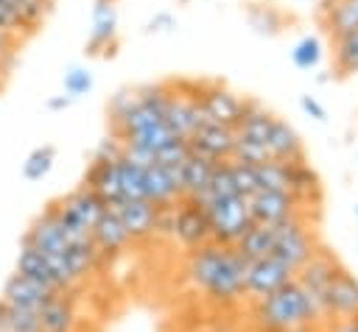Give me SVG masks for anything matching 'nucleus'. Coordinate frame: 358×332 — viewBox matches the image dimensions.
I'll use <instances>...</instances> for the list:
<instances>
[{
  "label": "nucleus",
  "instance_id": "1",
  "mask_svg": "<svg viewBox=\"0 0 358 332\" xmlns=\"http://www.w3.org/2000/svg\"><path fill=\"white\" fill-rule=\"evenodd\" d=\"M185 276L207 301L218 307H229L246 299L243 296L246 259L235 251V246L207 243L187 251Z\"/></svg>",
  "mask_w": 358,
  "mask_h": 332
},
{
  "label": "nucleus",
  "instance_id": "2",
  "mask_svg": "<svg viewBox=\"0 0 358 332\" xmlns=\"http://www.w3.org/2000/svg\"><path fill=\"white\" fill-rule=\"evenodd\" d=\"M255 329L260 332H305L310 326H324L322 315L316 312L308 293L299 287L296 279L285 282L274 293L257 299L252 304Z\"/></svg>",
  "mask_w": 358,
  "mask_h": 332
},
{
  "label": "nucleus",
  "instance_id": "3",
  "mask_svg": "<svg viewBox=\"0 0 358 332\" xmlns=\"http://www.w3.org/2000/svg\"><path fill=\"white\" fill-rule=\"evenodd\" d=\"M103 209H106V204L84 184H78L73 193L53 201L56 220L73 243L76 240H90V232H92V226H95V220L101 218Z\"/></svg>",
  "mask_w": 358,
  "mask_h": 332
},
{
  "label": "nucleus",
  "instance_id": "4",
  "mask_svg": "<svg viewBox=\"0 0 358 332\" xmlns=\"http://www.w3.org/2000/svg\"><path fill=\"white\" fill-rule=\"evenodd\" d=\"M319 240L313 234V229L308 226V218L305 212L302 215H294L282 223L274 226V248H271V257L280 259L294 276L296 271L310 259V254L316 251Z\"/></svg>",
  "mask_w": 358,
  "mask_h": 332
},
{
  "label": "nucleus",
  "instance_id": "5",
  "mask_svg": "<svg viewBox=\"0 0 358 332\" xmlns=\"http://www.w3.org/2000/svg\"><path fill=\"white\" fill-rule=\"evenodd\" d=\"M338 268H341V259L319 243L316 251L310 254V259L294 276L299 282V287L308 293V299L313 301V307H316V312L322 315L324 324H327V290H330V282H333Z\"/></svg>",
  "mask_w": 358,
  "mask_h": 332
},
{
  "label": "nucleus",
  "instance_id": "6",
  "mask_svg": "<svg viewBox=\"0 0 358 332\" xmlns=\"http://www.w3.org/2000/svg\"><path fill=\"white\" fill-rule=\"evenodd\" d=\"M201 209L207 212L210 232H213V243L235 246V243L249 232V226H252L249 206H246V198H243V195L207 201V204H201Z\"/></svg>",
  "mask_w": 358,
  "mask_h": 332
},
{
  "label": "nucleus",
  "instance_id": "7",
  "mask_svg": "<svg viewBox=\"0 0 358 332\" xmlns=\"http://www.w3.org/2000/svg\"><path fill=\"white\" fill-rule=\"evenodd\" d=\"M246 100L241 92L229 89L221 81H204L199 84V109L204 123H218L227 128H235L246 112Z\"/></svg>",
  "mask_w": 358,
  "mask_h": 332
},
{
  "label": "nucleus",
  "instance_id": "8",
  "mask_svg": "<svg viewBox=\"0 0 358 332\" xmlns=\"http://www.w3.org/2000/svg\"><path fill=\"white\" fill-rule=\"evenodd\" d=\"M182 248L193 251L199 246H207L213 243V232H210V220H207V212L187 201V198H179L173 206H171V234Z\"/></svg>",
  "mask_w": 358,
  "mask_h": 332
},
{
  "label": "nucleus",
  "instance_id": "9",
  "mask_svg": "<svg viewBox=\"0 0 358 332\" xmlns=\"http://www.w3.org/2000/svg\"><path fill=\"white\" fill-rule=\"evenodd\" d=\"M165 123L173 131V137H179V139H187L204 123L201 109H199V84L193 89H185V84H179V86L168 84Z\"/></svg>",
  "mask_w": 358,
  "mask_h": 332
},
{
  "label": "nucleus",
  "instance_id": "10",
  "mask_svg": "<svg viewBox=\"0 0 358 332\" xmlns=\"http://www.w3.org/2000/svg\"><path fill=\"white\" fill-rule=\"evenodd\" d=\"M246 206H249L252 223H260V226H277L305 212V204H299L294 195L280 190H255L252 195H246Z\"/></svg>",
  "mask_w": 358,
  "mask_h": 332
},
{
  "label": "nucleus",
  "instance_id": "11",
  "mask_svg": "<svg viewBox=\"0 0 358 332\" xmlns=\"http://www.w3.org/2000/svg\"><path fill=\"white\" fill-rule=\"evenodd\" d=\"M109 209H115V215L120 218L123 229L129 232L131 243H143L157 237V226H159V209L145 198H123L117 204H112Z\"/></svg>",
  "mask_w": 358,
  "mask_h": 332
},
{
  "label": "nucleus",
  "instance_id": "12",
  "mask_svg": "<svg viewBox=\"0 0 358 332\" xmlns=\"http://www.w3.org/2000/svg\"><path fill=\"white\" fill-rule=\"evenodd\" d=\"M294 273L274 257H263V259H249L246 262V276H243V296H249L252 301L274 293L277 287H282L285 282H291Z\"/></svg>",
  "mask_w": 358,
  "mask_h": 332
},
{
  "label": "nucleus",
  "instance_id": "13",
  "mask_svg": "<svg viewBox=\"0 0 358 332\" xmlns=\"http://www.w3.org/2000/svg\"><path fill=\"white\" fill-rule=\"evenodd\" d=\"M187 145L193 153L210 159V162H229L235 148V128L218 126V123H201L190 137Z\"/></svg>",
  "mask_w": 358,
  "mask_h": 332
},
{
  "label": "nucleus",
  "instance_id": "14",
  "mask_svg": "<svg viewBox=\"0 0 358 332\" xmlns=\"http://www.w3.org/2000/svg\"><path fill=\"white\" fill-rule=\"evenodd\" d=\"M120 156H92L84 173V187H90L106 206L120 201V170H117Z\"/></svg>",
  "mask_w": 358,
  "mask_h": 332
},
{
  "label": "nucleus",
  "instance_id": "15",
  "mask_svg": "<svg viewBox=\"0 0 358 332\" xmlns=\"http://www.w3.org/2000/svg\"><path fill=\"white\" fill-rule=\"evenodd\" d=\"M56 293L48 290L45 285L22 276V273H11L6 282H3V290H0V301L8 304V307H20V310H31V312H39Z\"/></svg>",
  "mask_w": 358,
  "mask_h": 332
},
{
  "label": "nucleus",
  "instance_id": "16",
  "mask_svg": "<svg viewBox=\"0 0 358 332\" xmlns=\"http://www.w3.org/2000/svg\"><path fill=\"white\" fill-rule=\"evenodd\" d=\"M115 36H117V6L115 0H95L92 6V28L87 39V56H112L115 50Z\"/></svg>",
  "mask_w": 358,
  "mask_h": 332
},
{
  "label": "nucleus",
  "instance_id": "17",
  "mask_svg": "<svg viewBox=\"0 0 358 332\" xmlns=\"http://www.w3.org/2000/svg\"><path fill=\"white\" fill-rule=\"evenodd\" d=\"M358 318V276L341 265L327 290V321Z\"/></svg>",
  "mask_w": 358,
  "mask_h": 332
},
{
  "label": "nucleus",
  "instance_id": "18",
  "mask_svg": "<svg viewBox=\"0 0 358 332\" xmlns=\"http://www.w3.org/2000/svg\"><path fill=\"white\" fill-rule=\"evenodd\" d=\"M90 240H92V246H95V251H98V257L101 259H106V257H115V254H120L131 240H129V232L123 229V223H120V218L115 215V209H103L101 212V218L95 220V226H92V232H90Z\"/></svg>",
  "mask_w": 358,
  "mask_h": 332
},
{
  "label": "nucleus",
  "instance_id": "19",
  "mask_svg": "<svg viewBox=\"0 0 358 332\" xmlns=\"http://www.w3.org/2000/svg\"><path fill=\"white\" fill-rule=\"evenodd\" d=\"M266 151H268V159H274V162H308L302 137L282 117H274L268 137H266Z\"/></svg>",
  "mask_w": 358,
  "mask_h": 332
},
{
  "label": "nucleus",
  "instance_id": "20",
  "mask_svg": "<svg viewBox=\"0 0 358 332\" xmlns=\"http://www.w3.org/2000/svg\"><path fill=\"white\" fill-rule=\"evenodd\" d=\"M215 165H218V162H210V159H204V156H199V153H193V151H190V153H187V159L176 167L179 195H182V198H187V201L199 198V195L207 190V184H210V176H213Z\"/></svg>",
  "mask_w": 358,
  "mask_h": 332
},
{
  "label": "nucleus",
  "instance_id": "21",
  "mask_svg": "<svg viewBox=\"0 0 358 332\" xmlns=\"http://www.w3.org/2000/svg\"><path fill=\"white\" fill-rule=\"evenodd\" d=\"M179 198L176 167H165L159 162L145 165V201H151L154 206H173Z\"/></svg>",
  "mask_w": 358,
  "mask_h": 332
},
{
  "label": "nucleus",
  "instance_id": "22",
  "mask_svg": "<svg viewBox=\"0 0 358 332\" xmlns=\"http://www.w3.org/2000/svg\"><path fill=\"white\" fill-rule=\"evenodd\" d=\"M42 332H76L78 329V310L73 293H56L39 310Z\"/></svg>",
  "mask_w": 358,
  "mask_h": 332
},
{
  "label": "nucleus",
  "instance_id": "23",
  "mask_svg": "<svg viewBox=\"0 0 358 332\" xmlns=\"http://www.w3.org/2000/svg\"><path fill=\"white\" fill-rule=\"evenodd\" d=\"M319 22L330 39L358 31V0H322Z\"/></svg>",
  "mask_w": 358,
  "mask_h": 332
},
{
  "label": "nucleus",
  "instance_id": "24",
  "mask_svg": "<svg viewBox=\"0 0 358 332\" xmlns=\"http://www.w3.org/2000/svg\"><path fill=\"white\" fill-rule=\"evenodd\" d=\"M14 271L22 273V276H28V279H34V282H39V285H45L53 293H64L62 285H59V279H56V273H53V268H50V262L45 259V254L36 251V248H31V246H20Z\"/></svg>",
  "mask_w": 358,
  "mask_h": 332
},
{
  "label": "nucleus",
  "instance_id": "25",
  "mask_svg": "<svg viewBox=\"0 0 358 332\" xmlns=\"http://www.w3.org/2000/svg\"><path fill=\"white\" fill-rule=\"evenodd\" d=\"M274 117H277V114H271L260 100L249 98V100H246V112H243L241 123L235 126V137H238V139H249V142L266 145V137H268V128H271Z\"/></svg>",
  "mask_w": 358,
  "mask_h": 332
},
{
  "label": "nucleus",
  "instance_id": "26",
  "mask_svg": "<svg viewBox=\"0 0 358 332\" xmlns=\"http://www.w3.org/2000/svg\"><path fill=\"white\" fill-rule=\"evenodd\" d=\"M271 248H274V226H260V223H252L249 232L235 243V251L246 262L249 259L271 257Z\"/></svg>",
  "mask_w": 358,
  "mask_h": 332
},
{
  "label": "nucleus",
  "instance_id": "27",
  "mask_svg": "<svg viewBox=\"0 0 358 332\" xmlns=\"http://www.w3.org/2000/svg\"><path fill=\"white\" fill-rule=\"evenodd\" d=\"M330 59L338 75H355L358 73V31L330 39Z\"/></svg>",
  "mask_w": 358,
  "mask_h": 332
},
{
  "label": "nucleus",
  "instance_id": "28",
  "mask_svg": "<svg viewBox=\"0 0 358 332\" xmlns=\"http://www.w3.org/2000/svg\"><path fill=\"white\" fill-rule=\"evenodd\" d=\"M120 170V201L123 198H145V165L120 156L117 162Z\"/></svg>",
  "mask_w": 358,
  "mask_h": 332
},
{
  "label": "nucleus",
  "instance_id": "29",
  "mask_svg": "<svg viewBox=\"0 0 358 332\" xmlns=\"http://www.w3.org/2000/svg\"><path fill=\"white\" fill-rule=\"evenodd\" d=\"M324 56V45L316 33H305L296 39V45L291 47V61L299 67V70H313Z\"/></svg>",
  "mask_w": 358,
  "mask_h": 332
},
{
  "label": "nucleus",
  "instance_id": "30",
  "mask_svg": "<svg viewBox=\"0 0 358 332\" xmlns=\"http://www.w3.org/2000/svg\"><path fill=\"white\" fill-rule=\"evenodd\" d=\"M53 162H56V145H36L22 162V176L28 181H39L50 173Z\"/></svg>",
  "mask_w": 358,
  "mask_h": 332
},
{
  "label": "nucleus",
  "instance_id": "31",
  "mask_svg": "<svg viewBox=\"0 0 358 332\" xmlns=\"http://www.w3.org/2000/svg\"><path fill=\"white\" fill-rule=\"evenodd\" d=\"M3 3H8V6L22 17V22H25L34 33H36L39 25L45 22L48 11L53 8V0H3Z\"/></svg>",
  "mask_w": 358,
  "mask_h": 332
},
{
  "label": "nucleus",
  "instance_id": "32",
  "mask_svg": "<svg viewBox=\"0 0 358 332\" xmlns=\"http://www.w3.org/2000/svg\"><path fill=\"white\" fill-rule=\"evenodd\" d=\"M92 73L87 70V67H78V64H73V67H67L64 70V78H62V86H64V95L70 98V100H76V98H81V95H87L90 89H92Z\"/></svg>",
  "mask_w": 358,
  "mask_h": 332
},
{
  "label": "nucleus",
  "instance_id": "33",
  "mask_svg": "<svg viewBox=\"0 0 358 332\" xmlns=\"http://www.w3.org/2000/svg\"><path fill=\"white\" fill-rule=\"evenodd\" d=\"M0 304H3V301H0ZM3 312H6L8 332H42L39 312L20 310V307H8V304H3Z\"/></svg>",
  "mask_w": 358,
  "mask_h": 332
},
{
  "label": "nucleus",
  "instance_id": "34",
  "mask_svg": "<svg viewBox=\"0 0 358 332\" xmlns=\"http://www.w3.org/2000/svg\"><path fill=\"white\" fill-rule=\"evenodd\" d=\"M249 22L260 33H277L280 31V14L271 6H249Z\"/></svg>",
  "mask_w": 358,
  "mask_h": 332
},
{
  "label": "nucleus",
  "instance_id": "35",
  "mask_svg": "<svg viewBox=\"0 0 358 332\" xmlns=\"http://www.w3.org/2000/svg\"><path fill=\"white\" fill-rule=\"evenodd\" d=\"M0 31H6V33H11V36H17V39H22V42L34 33V31L22 22V17H20L8 3H3V0H0Z\"/></svg>",
  "mask_w": 358,
  "mask_h": 332
},
{
  "label": "nucleus",
  "instance_id": "36",
  "mask_svg": "<svg viewBox=\"0 0 358 332\" xmlns=\"http://www.w3.org/2000/svg\"><path fill=\"white\" fill-rule=\"evenodd\" d=\"M20 47H22V39H17V36L0 31V70H3L6 75L14 70V64H17V59H20Z\"/></svg>",
  "mask_w": 358,
  "mask_h": 332
},
{
  "label": "nucleus",
  "instance_id": "37",
  "mask_svg": "<svg viewBox=\"0 0 358 332\" xmlns=\"http://www.w3.org/2000/svg\"><path fill=\"white\" fill-rule=\"evenodd\" d=\"M299 106H302V112H308L313 120H324V117H327V109H324L313 95H302V98H299Z\"/></svg>",
  "mask_w": 358,
  "mask_h": 332
},
{
  "label": "nucleus",
  "instance_id": "38",
  "mask_svg": "<svg viewBox=\"0 0 358 332\" xmlns=\"http://www.w3.org/2000/svg\"><path fill=\"white\" fill-rule=\"evenodd\" d=\"M322 332H358V318H344V321H327Z\"/></svg>",
  "mask_w": 358,
  "mask_h": 332
},
{
  "label": "nucleus",
  "instance_id": "39",
  "mask_svg": "<svg viewBox=\"0 0 358 332\" xmlns=\"http://www.w3.org/2000/svg\"><path fill=\"white\" fill-rule=\"evenodd\" d=\"M173 25H176V20H173L168 11H159V14L148 22V31H171Z\"/></svg>",
  "mask_w": 358,
  "mask_h": 332
},
{
  "label": "nucleus",
  "instance_id": "40",
  "mask_svg": "<svg viewBox=\"0 0 358 332\" xmlns=\"http://www.w3.org/2000/svg\"><path fill=\"white\" fill-rule=\"evenodd\" d=\"M70 103H73V100L62 92V95H56V98H50V100H48V109H50V112H59V109H67Z\"/></svg>",
  "mask_w": 358,
  "mask_h": 332
},
{
  "label": "nucleus",
  "instance_id": "41",
  "mask_svg": "<svg viewBox=\"0 0 358 332\" xmlns=\"http://www.w3.org/2000/svg\"><path fill=\"white\" fill-rule=\"evenodd\" d=\"M210 332H238V329H232L229 324H215V326H213Z\"/></svg>",
  "mask_w": 358,
  "mask_h": 332
},
{
  "label": "nucleus",
  "instance_id": "42",
  "mask_svg": "<svg viewBox=\"0 0 358 332\" xmlns=\"http://www.w3.org/2000/svg\"><path fill=\"white\" fill-rule=\"evenodd\" d=\"M0 332H8V324H6V312H3V304H0Z\"/></svg>",
  "mask_w": 358,
  "mask_h": 332
},
{
  "label": "nucleus",
  "instance_id": "43",
  "mask_svg": "<svg viewBox=\"0 0 358 332\" xmlns=\"http://www.w3.org/2000/svg\"><path fill=\"white\" fill-rule=\"evenodd\" d=\"M6 78H8V75H6L3 70H0V92H3V86H6Z\"/></svg>",
  "mask_w": 358,
  "mask_h": 332
},
{
  "label": "nucleus",
  "instance_id": "44",
  "mask_svg": "<svg viewBox=\"0 0 358 332\" xmlns=\"http://www.w3.org/2000/svg\"><path fill=\"white\" fill-rule=\"evenodd\" d=\"M305 332H322V326H310V329H305Z\"/></svg>",
  "mask_w": 358,
  "mask_h": 332
},
{
  "label": "nucleus",
  "instance_id": "45",
  "mask_svg": "<svg viewBox=\"0 0 358 332\" xmlns=\"http://www.w3.org/2000/svg\"><path fill=\"white\" fill-rule=\"evenodd\" d=\"M355 215H358V204H355Z\"/></svg>",
  "mask_w": 358,
  "mask_h": 332
},
{
  "label": "nucleus",
  "instance_id": "46",
  "mask_svg": "<svg viewBox=\"0 0 358 332\" xmlns=\"http://www.w3.org/2000/svg\"><path fill=\"white\" fill-rule=\"evenodd\" d=\"M305 3H316V0H305Z\"/></svg>",
  "mask_w": 358,
  "mask_h": 332
},
{
  "label": "nucleus",
  "instance_id": "47",
  "mask_svg": "<svg viewBox=\"0 0 358 332\" xmlns=\"http://www.w3.org/2000/svg\"><path fill=\"white\" fill-rule=\"evenodd\" d=\"M252 332H260V329H252Z\"/></svg>",
  "mask_w": 358,
  "mask_h": 332
}]
</instances>
